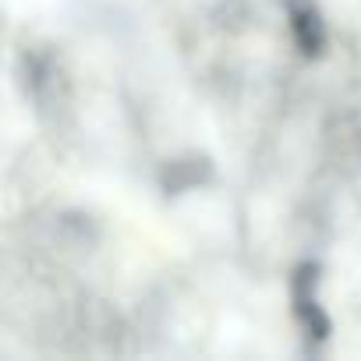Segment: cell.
Masks as SVG:
<instances>
[{
	"instance_id": "1",
	"label": "cell",
	"mask_w": 361,
	"mask_h": 361,
	"mask_svg": "<svg viewBox=\"0 0 361 361\" xmlns=\"http://www.w3.org/2000/svg\"><path fill=\"white\" fill-rule=\"evenodd\" d=\"M312 287H315V266H301L298 276H294V312H298L301 326L308 329V336H319L322 340L329 333V319L322 315Z\"/></svg>"
},
{
	"instance_id": "2",
	"label": "cell",
	"mask_w": 361,
	"mask_h": 361,
	"mask_svg": "<svg viewBox=\"0 0 361 361\" xmlns=\"http://www.w3.org/2000/svg\"><path fill=\"white\" fill-rule=\"evenodd\" d=\"M287 11H290V32H294L301 54H308V57L322 54L326 29H322V18H319V11H315L312 0H290Z\"/></svg>"
}]
</instances>
